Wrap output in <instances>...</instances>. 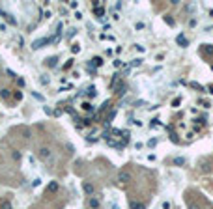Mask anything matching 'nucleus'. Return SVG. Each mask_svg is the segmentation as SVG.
Instances as JSON below:
<instances>
[{"label":"nucleus","instance_id":"nucleus-1","mask_svg":"<svg viewBox=\"0 0 213 209\" xmlns=\"http://www.w3.org/2000/svg\"><path fill=\"white\" fill-rule=\"evenodd\" d=\"M49 43V38H39V39H36V41L32 43V49L36 50V49H41L43 45H47Z\"/></svg>","mask_w":213,"mask_h":209},{"label":"nucleus","instance_id":"nucleus-2","mask_svg":"<svg viewBox=\"0 0 213 209\" xmlns=\"http://www.w3.org/2000/svg\"><path fill=\"white\" fill-rule=\"evenodd\" d=\"M118 181H120V183H127V181H131V174H129V172H125V170H121L120 174H118Z\"/></svg>","mask_w":213,"mask_h":209},{"label":"nucleus","instance_id":"nucleus-3","mask_svg":"<svg viewBox=\"0 0 213 209\" xmlns=\"http://www.w3.org/2000/svg\"><path fill=\"white\" fill-rule=\"evenodd\" d=\"M176 43L180 45V47H187V45H189V41L185 39L183 34H178V35H176Z\"/></svg>","mask_w":213,"mask_h":209},{"label":"nucleus","instance_id":"nucleus-4","mask_svg":"<svg viewBox=\"0 0 213 209\" xmlns=\"http://www.w3.org/2000/svg\"><path fill=\"white\" fill-rule=\"evenodd\" d=\"M90 65H92V67H101V65H103V58H101V56H95V58L90 60Z\"/></svg>","mask_w":213,"mask_h":209},{"label":"nucleus","instance_id":"nucleus-5","mask_svg":"<svg viewBox=\"0 0 213 209\" xmlns=\"http://www.w3.org/2000/svg\"><path fill=\"white\" fill-rule=\"evenodd\" d=\"M38 155H39V159H49V157H50V149H49V147H41V149L38 151Z\"/></svg>","mask_w":213,"mask_h":209},{"label":"nucleus","instance_id":"nucleus-6","mask_svg":"<svg viewBox=\"0 0 213 209\" xmlns=\"http://www.w3.org/2000/svg\"><path fill=\"white\" fill-rule=\"evenodd\" d=\"M120 84H121V79H120V75H114V79L110 80V88H112V90H116V88H118Z\"/></svg>","mask_w":213,"mask_h":209},{"label":"nucleus","instance_id":"nucleus-7","mask_svg":"<svg viewBox=\"0 0 213 209\" xmlns=\"http://www.w3.org/2000/svg\"><path fill=\"white\" fill-rule=\"evenodd\" d=\"M129 209H146V205H144V203H140V202L131 200L129 202Z\"/></svg>","mask_w":213,"mask_h":209},{"label":"nucleus","instance_id":"nucleus-8","mask_svg":"<svg viewBox=\"0 0 213 209\" xmlns=\"http://www.w3.org/2000/svg\"><path fill=\"white\" fill-rule=\"evenodd\" d=\"M94 13H95V17H97L99 21H103V19H105V17H103V15H105V9L101 8V6H99V8H94Z\"/></svg>","mask_w":213,"mask_h":209},{"label":"nucleus","instance_id":"nucleus-9","mask_svg":"<svg viewBox=\"0 0 213 209\" xmlns=\"http://www.w3.org/2000/svg\"><path fill=\"white\" fill-rule=\"evenodd\" d=\"M45 64H47L49 67H56V64H58V56H53V58H47V60H45Z\"/></svg>","mask_w":213,"mask_h":209},{"label":"nucleus","instance_id":"nucleus-10","mask_svg":"<svg viewBox=\"0 0 213 209\" xmlns=\"http://www.w3.org/2000/svg\"><path fill=\"white\" fill-rule=\"evenodd\" d=\"M82 188H84V192H86V194H94V191H95L92 183H84V185H82Z\"/></svg>","mask_w":213,"mask_h":209},{"label":"nucleus","instance_id":"nucleus-11","mask_svg":"<svg viewBox=\"0 0 213 209\" xmlns=\"http://www.w3.org/2000/svg\"><path fill=\"white\" fill-rule=\"evenodd\" d=\"M125 91H127V86H125L124 82H121V84L118 86V88H116V94H118V95H120V97H121V95H124V94H125Z\"/></svg>","mask_w":213,"mask_h":209},{"label":"nucleus","instance_id":"nucleus-12","mask_svg":"<svg viewBox=\"0 0 213 209\" xmlns=\"http://www.w3.org/2000/svg\"><path fill=\"white\" fill-rule=\"evenodd\" d=\"M88 205L92 207V209H97L99 207V200H97V198H90V200H88Z\"/></svg>","mask_w":213,"mask_h":209},{"label":"nucleus","instance_id":"nucleus-13","mask_svg":"<svg viewBox=\"0 0 213 209\" xmlns=\"http://www.w3.org/2000/svg\"><path fill=\"white\" fill-rule=\"evenodd\" d=\"M47 191H49V192H56V191H58V183H56V181H53V183H50V185L47 187Z\"/></svg>","mask_w":213,"mask_h":209},{"label":"nucleus","instance_id":"nucleus-14","mask_svg":"<svg viewBox=\"0 0 213 209\" xmlns=\"http://www.w3.org/2000/svg\"><path fill=\"white\" fill-rule=\"evenodd\" d=\"M2 15H4V19H8V23H9V24H13V26L17 24V21H15V19H13L9 13H2Z\"/></svg>","mask_w":213,"mask_h":209},{"label":"nucleus","instance_id":"nucleus-15","mask_svg":"<svg viewBox=\"0 0 213 209\" xmlns=\"http://www.w3.org/2000/svg\"><path fill=\"white\" fill-rule=\"evenodd\" d=\"M174 164L176 166H183L185 164V159H183V157H176V159H174Z\"/></svg>","mask_w":213,"mask_h":209},{"label":"nucleus","instance_id":"nucleus-16","mask_svg":"<svg viewBox=\"0 0 213 209\" xmlns=\"http://www.w3.org/2000/svg\"><path fill=\"white\" fill-rule=\"evenodd\" d=\"M187 209H200V205H198V203H196V202H187Z\"/></svg>","mask_w":213,"mask_h":209},{"label":"nucleus","instance_id":"nucleus-17","mask_svg":"<svg viewBox=\"0 0 213 209\" xmlns=\"http://www.w3.org/2000/svg\"><path fill=\"white\" fill-rule=\"evenodd\" d=\"M0 95H2V97H4V99H8V97H9V95H11V91H9L8 88H4L2 91H0Z\"/></svg>","mask_w":213,"mask_h":209},{"label":"nucleus","instance_id":"nucleus-18","mask_svg":"<svg viewBox=\"0 0 213 209\" xmlns=\"http://www.w3.org/2000/svg\"><path fill=\"white\" fill-rule=\"evenodd\" d=\"M204 52L206 54H213V45H204Z\"/></svg>","mask_w":213,"mask_h":209},{"label":"nucleus","instance_id":"nucleus-19","mask_svg":"<svg viewBox=\"0 0 213 209\" xmlns=\"http://www.w3.org/2000/svg\"><path fill=\"white\" fill-rule=\"evenodd\" d=\"M88 95H90V97H95V95H97V91H95L94 86H90V88H88Z\"/></svg>","mask_w":213,"mask_h":209},{"label":"nucleus","instance_id":"nucleus-20","mask_svg":"<svg viewBox=\"0 0 213 209\" xmlns=\"http://www.w3.org/2000/svg\"><path fill=\"white\" fill-rule=\"evenodd\" d=\"M32 97H34V99H38V101H45L43 95H41V94H36V91H32Z\"/></svg>","mask_w":213,"mask_h":209},{"label":"nucleus","instance_id":"nucleus-21","mask_svg":"<svg viewBox=\"0 0 213 209\" xmlns=\"http://www.w3.org/2000/svg\"><path fill=\"white\" fill-rule=\"evenodd\" d=\"M140 64H142V60H140V58H135L133 62H131V65H133V67H138Z\"/></svg>","mask_w":213,"mask_h":209},{"label":"nucleus","instance_id":"nucleus-22","mask_svg":"<svg viewBox=\"0 0 213 209\" xmlns=\"http://www.w3.org/2000/svg\"><path fill=\"white\" fill-rule=\"evenodd\" d=\"M71 52H73V54L80 52V45H73V47H71Z\"/></svg>","mask_w":213,"mask_h":209},{"label":"nucleus","instance_id":"nucleus-23","mask_svg":"<svg viewBox=\"0 0 213 209\" xmlns=\"http://www.w3.org/2000/svg\"><path fill=\"white\" fill-rule=\"evenodd\" d=\"M165 23H166V24H170V26H174V21H172L170 15H166V17H165Z\"/></svg>","mask_w":213,"mask_h":209},{"label":"nucleus","instance_id":"nucleus-24","mask_svg":"<svg viewBox=\"0 0 213 209\" xmlns=\"http://www.w3.org/2000/svg\"><path fill=\"white\" fill-rule=\"evenodd\" d=\"M11 157H13V161H21V153H19V151H13Z\"/></svg>","mask_w":213,"mask_h":209},{"label":"nucleus","instance_id":"nucleus-25","mask_svg":"<svg viewBox=\"0 0 213 209\" xmlns=\"http://www.w3.org/2000/svg\"><path fill=\"white\" fill-rule=\"evenodd\" d=\"M39 185H41V179H39V177H36V179L32 181V187L36 188V187H39Z\"/></svg>","mask_w":213,"mask_h":209},{"label":"nucleus","instance_id":"nucleus-26","mask_svg":"<svg viewBox=\"0 0 213 209\" xmlns=\"http://www.w3.org/2000/svg\"><path fill=\"white\" fill-rule=\"evenodd\" d=\"M0 209H11V203H9V202H2V205H0Z\"/></svg>","mask_w":213,"mask_h":209},{"label":"nucleus","instance_id":"nucleus-27","mask_svg":"<svg viewBox=\"0 0 213 209\" xmlns=\"http://www.w3.org/2000/svg\"><path fill=\"white\" fill-rule=\"evenodd\" d=\"M82 110L90 112V110H92V105H90V103H82Z\"/></svg>","mask_w":213,"mask_h":209},{"label":"nucleus","instance_id":"nucleus-28","mask_svg":"<svg viewBox=\"0 0 213 209\" xmlns=\"http://www.w3.org/2000/svg\"><path fill=\"white\" fill-rule=\"evenodd\" d=\"M191 88H195V90H204L202 86L198 84V82H191Z\"/></svg>","mask_w":213,"mask_h":209},{"label":"nucleus","instance_id":"nucleus-29","mask_svg":"<svg viewBox=\"0 0 213 209\" xmlns=\"http://www.w3.org/2000/svg\"><path fill=\"white\" fill-rule=\"evenodd\" d=\"M13 97L17 99V101H21V99H23V91H15V95H13Z\"/></svg>","mask_w":213,"mask_h":209},{"label":"nucleus","instance_id":"nucleus-30","mask_svg":"<svg viewBox=\"0 0 213 209\" xmlns=\"http://www.w3.org/2000/svg\"><path fill=\"white\" fill-rule=\"evenodd\" d=\"M157 144V138H151V140H148V147H153Z\"/></svg>","mask_w":213,"mask_h":209},{"label":"nucleus","instance_id":"nucleus-31","mask_svg":"<svg viewBox=\"0 0 213 209\" xmlns=\"http://www.w3.org/2000/svg\"><path fill=\"white\" fill-rule=\"evenodd\" d=\"M112 64H114V67H121V64H124V62H121V60H118V58H116V60H114Z\"/></svg>","mask_w":213,"mask_h":209},{"label":"nucleus","instance_id":"nucleus-32","mask_svg":"<svg viewBox=\"0 0 213 209\" xmlns=\"http://www.w3.org/2000/svg\"><path fill=\"white\" fill-rule=\"evenodd\" d=\"M71 65H73V60H67V62H65V64H64V69H69V67H71Z\"/></svg>","mask_w":213,"mask_h":209},{"label":"nucleus","instance_id":"nucleus-33","mask_svg":"<svg viewBox=\"0 0 213 209\" xmlns=\"http://www.w3.org/2000/svg\"><path fill=\"white\" fill-rule=\"evenodd\" d=\"M180 103H181V99L178 97V99H174V101H172V106H174V108H176V106H180Z\"/></svg>","mask_w":213,"mask_h":209},{"label":"nucleus","instance_id":"nucleus-34","mask_svg":"<svg viewBox=\"0 0 213 209\" xmlns=\"http://www.w3.org/2000/svg\"><path fill=\"white\" fill-rule=\"evenodd\" d=\"M75 34H77V30H75V28H71V30H69V32H67V38H73V35H75Z\"/></svg>","mask_w":213,"mask_h":209},{"label":"nucleus","instance_id":"nucleus-35","mask_svg":"<svg viewBox=\"0 0 213 209\" xmlns=\"http://www.w3.org/2000/svg\"><path fill=\"white\" fill-rule=\"evenodd\" d=\"M23 132H24V138H30V131L26 129V127H23Z\"/></svg>","mask_w":213,"mask_h":209},{"label":"nucleus","instance_id":"nucleus-36","mask_svg":"<svg viewBox=\"0 0 213 209\" xmlns=\"http://www.w3.org/2000/svg\"><path fill=\"white\" fill-rule=\"evenodd\" d=\"M135 49H136V50H138V52H144V50H146L144 47H142V45H135Z\"/></svg>","mask_w":213,"mask_h":209},{"label":"nucleus","instance_id":"nucleus-37","mask_svg":"<svg viewBox=\"0 0 213 209\" xmlns=\"http://www.w3.org/2000/svg\"><path fill=\"white\" fill-rule=\"evenodd\" d=\"M77 6H79L77 2H69V8H71V9H77Z\"/></svg>","mask_w":213,"mask_h":209},{"label":"nucleus","instance_id":"nucleus-38","mask_svg":"<svg viewBox=\"0 0 213 209\" xmlns=\"http://www.w3.org/2000/svg\"><path fill=\"white\" fill-rule=\"evenodd\" d=\"M17 84H19V86L23 88V86H24V79H17Z\"/></svg>","mask_w":213,"mask_h":209},{"label":"nucleus","instance_id":"nucleus-39","mask_svg":"<svg viewBox=\"0 0 213 209\" xmlns=\"http://www.w3.org/2000/svg\"><path fill=\"white\" fill-rule=\"evenodd\" d=\"M189 26H191V28L196 26V21H195V19H191V21H189Z\"/></svg>","mask_w":213,"mask_h":209},{"label":"nucleus","instance_id":"nucleus-40","mask_svg":"<svg viewBox=\"0 0 213 209\" xmlns=\"http://www.w3.org/2000/svg\"><path fill=\"white\" fill-rule=\"evenodd\" d=\"M207 91H209V94H213V84H209V86H207Z\"/></svg>","mask_w":213,"mask_h":209},{"label":"nucleus","instance_id":"nucleus-41","mask_svg":"<svg viewBox=\"0 0 213 209\" xmlns=\"http://www.w3.org/2000/svg\"><path fill=\"white\" fill-rule=\"evenodd\" d=\"M110 209H120L118 205H116V203H112V207H110Z\"/></svg>","mask_w":213,"mask_h":209}]
</instances>
